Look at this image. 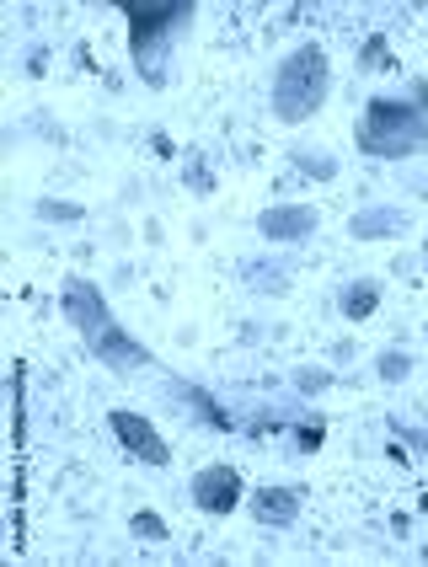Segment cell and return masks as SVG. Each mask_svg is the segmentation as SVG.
Segmentation results:
<instances>
[{
  "instance_id": "obj_2",
  "label": "cell",
  "mask_w": 428,
  "mask_h": 567,
  "mask_svg": "<svg viewBox=\"0 0 428 567\" xmlns=\"http://www.w3.org/2000/svg\"><path fill=\"white\" fill-rule=\"evenodd\" d=\"M327 86H332L327 49H321V43H300L279 65V75H273V118H279V124H305L311 113H321Z\"/></svg>"
},
{
  "instance_id": "obj_3",
  "label": "cell",
  "mask_w": 428,
  "mask_h": 567,
  "mask_svg": "<svg viewBox=\"0 0 428 567\" xmlns=\"http://www.w3.org/2000/svg\"><path fill=\"white\" fill-rule=\"evenodd\" d=\"M124 17H129V54L140 59V70H145V81H150V49H156L161 38H172V27L188 17V6H124Z\"/></svg>"
},
{
  "instance_id": "obj_20",
  "label": "cell",
  "mask_w": 428,
  "mask_h": 567,
  "mask_svg": "<svg viewBox=\"0 0 428 567\" xmlns=\"http://www.w3.org/2000/svg\"><path fill=\"white\" fill-rule=\"evenodd\" d=\"M295 386H300V391H327V386H332V375H327V370H300V375H295Z\"/></svg>"
},
{
  "instance_id": "obj_16",
  "label": "cell",
  "mask_w": 428,
  "mask_h": 567,
  "mask_svg": "<svg viewBox=\"0 0 428 567\" xmlns=\"http://www.w3.org/2000/svg\"><path fill=\"white\" fill-rule=\"evenodd\" d=\"M380 231H402V214H359L354 220V236H380Z\"/></svg>"
},
{
  "instance_id": "obj_14",
  "label": "cell",
  "mask_w": 428,
  "mask_h": 567,
  "mask_svg": "<svg viewBox=\"0 0 428 567\" xmlns=\"http://www.w3.org/2000/svg\"><path fill=\"white\" fill-rule=\"evenodd\" d=\"M188 402L198 407V418H204V423H214V428H220V434H225V428H236V418H231V412H225L220 402H214L209 391H198V386H188Z\"/></svg>"
},
{
  "instance_id": "obj_15",
  "label": "cell",
  "mask_w": 428,
  "mask_h": 567,
  "mask_svg": "<svg viewBox=\"0 0 428 567\" xmlns=\"http://www.w3.org/2000/svg\"><path fill=\"white\" fill-rule=\"evenodd\" d=\"M38 220H54V225H70V220H86L81 204H59V198H38Z\"/></svg>"
},
{
  "instance_id": "obj_4",
  "label": "cell",
  "mask_w": 428,
  "mask_h": 567,
  "mask_svg": "<svg viewBox=\"0 0 428 567\" xmlns=\"http://www.w3.org/2000/svg\"><path fill=\"white\" fill-rule=\"evenodd\" d=\"M188 498H193V509H198V514L225 519V514H236V509H241V498H247V482H241V471H236V466H204V471L193 477Z\"/></svg>"
},
{
  "instance_id": "obj_25",
  "label": "cell",
  "mask_w": 428,
  "mask_h": 567,
  "mask_svg": "<svg viewBox=\"0 0 428 567\" xmlns=\"http://www.w3.org/2000/svg\"><path fill=\"white\" fill-rule=\"evenodd\" d=\"M418 509H423V514H428V493H423V498H418Z\"/></svg>"
},
{
  "instance_id": "obj_24",
  "label": "cell",
  "mask_w": 428,
  "mask_h": 567,
  "mask_svg": "<svg viewBox=\"0 0 428 567\" xmlns=\"http://www.w3.org/2000/svg\"><path fill=\"white\" fill-rule=\"evenodd\" d=\"M412 444H418V450H428V434H407Z\"/></svg>"
},
{
  "instance_id": "obj_7",
  "label": "cell",
  "mask_w": 428,
  "mask_h": 567,
  "mask_svg": "<svg viewBox=\"0 0 428 567\" xmlns=\"http://www.w3.org/2000/svg\"><path fill=\"white\" fill-rule=\"evenodd\" d=\"M86 354H91V359H102L113 375L150 370V348H145V343H134V337H129L124 327H118V321H113L107 332H97V337H91V343H86Z\"/></svg>"
},
{
  "instance_id": "obj_18",
  "label": "cell",
  "mask_w": 428,
  "mask_h": 567,
  "mask_svg": "<svg viewBox=\"0 0 428 567\" xmlns=\"http://www.w3.org/2000/svg\"><path fill=\"white\" fill-rule=\"evenodd\" d=\"M188 188L193 193H214V177L204 172V150H188Z\"/></svg>"
},
{
  "instance_id": "obj_10",
  "label": "cell",
  "mask_w": 428,
  "mask_h": 567,
  "mask_svg": "<svg viewBox=\"0 0 428 567\" xmlns=\"http://www.w3.org/2000/svg\"><path fill=\"white\" fill-rule=\"evenodd\" d=\"M11 444H27V364H11Z\"/></svg>"
},
{
  "instance_id": "obj_21",
  "label": "cell",
  "mask_w": 428,
  "mask_h": 567,
  "mask_svg": "<svg viewBox=\"0 0 428 567\" xmlns=\"http://www.w3.org/2000/svg\"><path fill=\"white\" fill-rule=\"evenodd\" d=\"M295 166H300V172H311V177H332V172H338L332 161H316V156H295Z\"/></svg>"
},
{
  "instance_id": "obj_17",
  "label": "cell",
  "mask_w": 428,
  "mask_h": 567,
  "mask_svg": "<svg viewBox=\"0 0 428 567\" xmlns=\"http://www.w3.org/2000/svg\"><path fill=\"white\" fill-rule=\"evenodd\" d=\"M407 370H412V359L402 354V348H391V354H380V380H407Z\"/></svg>"
},
{
  "instance_id": "obj_11",
  "label": "cell",
  "mask_w": 428,
  "mask_h": 567,
  "mask_svg": "<svg viewBox=\"0 0 428 567\" xmlns=\"http://www.w3.org/2000/svg\"><path fill=\"white\" fill-rule=\"evenodd\" d=\"M375 305H380V284H375V279H359V284L343 289V316H348V321H370Z\"/></svg>"
},
{
  "instance_id": "obj_13",
  "label": "cell",
  "mask_w": 428,
  "mask_h": 567,
  "mask_svg": "<svg viewBox=\"0 0 428 567\" xmlns=\"http://www.w3.org/2000/svg\"><path fill=\"white\" fill-rule=\"evenodd\" d=\"M129 535L134 541H172V525L156 509H140V514H129Z\"/></svg>"
},
{
  "instance_id": "obj_23",
  "label": "cell",
  "mask_w": 428,
  "mask_h": 567,
  "mask_svg": "<svg viewBox=\"0 0 428 567\" xmlns=\"http://www.w3.org/2000/svg\"><path fill=\"white\" fill-rule=\"evenodd\" d=\"M49 70V49H33V59H27V75H43Z\"/></svg>"
},
{
  "instance_id": "obj_9",
  "label": "cell",
  "mask_w": 428,
  "mask_h": 567,
  "mask_svg": "<svg viewBox=\"0 0 428 567\" xmlns=\"http://www.w3.org/2000/svg\"><path fill=\"white\" fill-rule=\"evenodd\" d=\"M300 509H305V493H300V487H257V493H252L257 525H295Z\"/></svg>"
},
{
  "instance_id": "obj_8",
  "label": "cell",
  "mask_w": 428,
  "mask_h": 567,
  "mask_svg": "<svg viewBox=\"0 0 428 567\" xmlns=\"http://www.w3.org/2000/svg\"><path fill=\"white\" fill-rule=\"evenodd\" d=\"M257 231H263L268 241H300L316 231V209L311 204H273L257 214Z\"/></svg>"
},
{
  "instance_id": "obj_1",
  "label": "cell",
  "mask_w": 428,
  "mask_h": 567,
  "mask_svg": "<svg viewBox=\"0 0 428 567\" xmlns=\"http://www.w3.org/2000/svg\"><path fill=\"white\" fill-rule=\"evenodd\" d=\"M428 145V81H412V97H370L359 118V150L380 161H402Z\"/></svg>"
},
{
  "instance_id": "obj_12",
  "label": "cell",
  "mask_w": 428,
  "mask_h": 567,
  "mask_svg": "<svg viewBox=\"0 0 428 567\" xmlns=\"http://www.w3.org/2000/svg\"><path fill=\"white\" fill-rule=\"evenodd\" d=\"M380 70H396V54H391L386 33H370L359 49V75H380Z\"/></svg>"
},
{
  "instance_id": "obj_6",
  "label": "cell",
  "mask_w": 428,
  "mask_h": 567,
  "mask_svg": "<svg viewBox=\"0 0 428 567\" xmlns=\"http://www.w3.org/2000/svg\"><path fill=\"white\" fill-rule=\"evenodd\" d=\"M59 305H65L70 327L81 332V343H91L97 332H107V327H113V316H107V300H102V289L91 284V279H70V284H65V295H59Z\"/></svg>"
},
{
  "instance_id": "obj_22",
  "label": "cell",
  "mask_w": 428,
  "mask_h": 567,
  "mask_svg": "<svg viewBox=\"0 0 428 567\" xmlns=\"http://www.w3.org/2000/svg\"><path fill=\"white\" fill-rule=\"evenodd\" d=\"M150 150H156V156H161V161H172V156H177V150H172V140H166V134H161V129H156V134H150Z\"/></svg>"
},
{
  "instance_id": "obj_5",
  "label": "cell",
  "mask_w": 428,
  "mask_h": 567,
  "mask_svg": "<svg viewBox=\"0 0 428 567\" xmlns=\"http://www.w3.org/2000/svg\"><path fill=\"white\" fill-rule=\"evenodd\" d=\"M107 428L118 434V444H124L134 461H145V466H172V444L156 434V423H150L145 412L113 407V412H107Z\"/></svg>"
},
{
  "instance_id": "obj_19",
  "label": "cell",
  "mask_w": 428,
  "mask_h": 567,
  "mask_svg": "<svg viewBox=\"0 0 428 567\" xmlns=\"http://www.w3.org/2000/svg\"><path fill=\"white\" fill-rule=\"evenodd\" d=\"M321 439H327V428H321V423H300V428H295V444H300L305 455L321 450Z\"/></svg>"
}]
</instances>
